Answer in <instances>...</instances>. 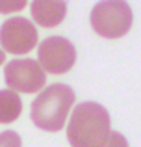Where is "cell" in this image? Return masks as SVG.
Masks as SVG:
<instances>
[{
	"label": "cell",
	"instance_id": "6da1fadb",
	"mask_svg": "<svg viewBox=\"0 0 141 147\" xmlns=\"http://www.w3.org/2000/svg\"><path fill=\"white\" fill-rule=\"evenodd\" d=\"M110 114L102 104L86 100L76 104L67 127L71 147H97L110 132Z\"/></svg>",
	"mask_w": 141,
	"mask_h": 147
},
{
	"label": "cell",
	"instance_id": "7a4b0ae2",
	"mask_svg": "<svg viewBox=\"0 0 141 147\" xmlns=\"http://www.w3.org/2000/svg\"><path fill=\"white\" fill-rule=\"evenodd\" d=\"M74 102V91L67 84H52L45 88L32 102L30 117L33 125L47 132H58L63 129L69 110Z\"/></svg>",
	"mask_w": 141,
	"mask_h": 147
},
{
	"label": "cell",
	"instance_id": "3957f363",
	"mask_svg": "<svg viewBox=\"0 0 141 147\" xmlns=\"http://www.w3.org/2000/svg\"><path fill=\"white\" fill-rule=\"evenodd\" d=\"M132 9L124 0H100L91 11V28L102 37L117 39L132 26Z\"/></svg>",
	"mask_w": 141,
	"mask_h": 147
},
{
	"label": "cell",
	"instance_id": "277c9868",
	"mask_svg": "<svg viewBox=\"0 0 141 147\" xmlns=\"http://www.w3.org/2000/svg\"><path fill=\"white\" fill-rule=\"evenodd\" d=\"M39 65L45 73L50 75H63L69 73L76 61V49L67 37L50 36L39 43L37 49Z\"/></svg>",
	"mask_w": 141,
	"mask_h": 147
},
{
	"label": "cell",
	"instance_id": "5b68a950",
	"mask_svg": "<svg viewBox=\"0 0 141 147\" xmlns=\"http://www.w3.org/2000/svg\"><path fill=\"white\" fill-rule=\"evenodd\" d=\"M4 80L7 88L21 93H35L41 88H45L47 75L39 61L22 58V60H13L4 69Z\"/></svg>",
	"mask_w": 141,
	"mask_h": 147
},
{
	"label": "cell",
	"instance_id": "8992f818",
	"mask_svg": "<svg viewBox=\"0 0 141 147\" xmlns=\"http://www.w3.org/2000/svg\"><path fill=\"white\" fill-rule=\"evenodd\" d=\"M39 43L37 30L28 19L13 17L0 26V45L2 50L11 54H28Z\"/></svg>",
	"mask_w": 141,
	"mask_h": 147
},
{
	"label": "cell",
	"instance_id": "52a82bcc",
	"mask_svg": "<svg viewBox=\"0 0 141 147\" xmlns=\"http://www.w3.org/2000/svg\"><path fill=\"white\" fill-rule=\"evenodd\" d=\"M67 15V0H32V19L43 28H56Z\"/></svg>",
	"mask_w": 141,
	"mask_h": 147
},
{
	"label": "cell",
	"instance_id": "ba28073f",
	"mask_svg": "<svg viewBox=\"0 0 141 147\" xmlns=\"http://www.w3.org/2000/svg\"><path fill=\"white\" fill-rule=\"evenodd\" d=\"M22 112V100L13 90H0V123H13Z\"/></svg>",
	"mask_w": 141,
	"mask_h": 147
},
{
	"label": "cell",
	"instance_id": "9c48e42d",
	"mask_svg": "<svg viewBox=\"0 0 141 147\" xmlns=\"http://www.w3.org/2000/svg\"><path fill=\"white\" fill-rule=\"evenodd\" d=\"M97 147H128V142H126V138H124L121 132L110 130L108 136H106Z\"/></svg>",
	"mask_w": 141,
	"mask_h": 147
},
{
	"label": "cell",
	"instance_id": "30bf717a",
	"mask_svg": "<svg viewBox=\"0 0 141 147\" xmlns=\"http://www.w3.org/2000/svg\"><path fill=\"white\" fill-rule=\"evenodd\" d=\"M28 0H0V13H17L24 9Z\"/></svg>",
	"mask_w": 141,
	"mask_h": 147
},
{
	"label": "cell",
	"instance_id": "8fae6325",
	"mask_svg": "<svg viewBox=\"0 0 141 147\" xmlns=\"http://www.w3.org/2000/svg\"><path fill=\"white\" fill-rule=\"evenodd\" d=\"M21 136H19L15 130H6V132H0V147H21Z\"/></svg>",
	"mask_w": 141,
	"mask_h": 147
},
{
	"label": "cell",
	"instance_id": "7c38bea8",
	"mask_svg": "<svg viewBox=\"0 0 141 147\" xmlns=\"http://www.w3.org/2000/svg\"><path fill=\"white\" fill-rule=\"evenodd\" d=\"M4 58H6V56H4V50H2V47H0V65H2V61H4Z\"/></svg>",
	"mask_w": 141,
	"mask_h": 147
}]
</instances>
